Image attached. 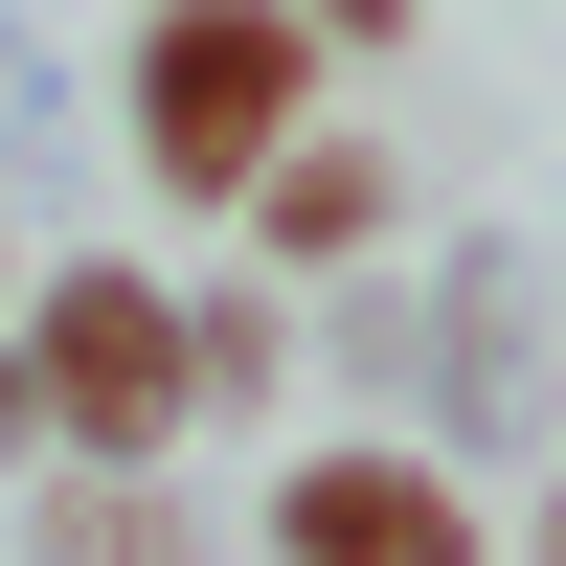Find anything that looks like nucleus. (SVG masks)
I'll return each instance as SVG.
<instances>
[{"label":"nucleus","mask_w":566,"mask_h":566,"mask_svg":"<svg viewBox=\"0 0 566 566\" xmlns=\"http://www.w3.org/2000/svg\"><path fill=\"white\" fill-rule=\"evenodd\" d=\"M0 340H23V386H45V453L69 476H159L205 408H181V295L136 250H69V272H23L0 295Z\"/></svg>","instance_id":"nucleus-1"},{"label":"nucleus","mask_w":566,"mask_h":566,"mask_svg":"<svg viewBox=\"0 0 566 566\" xmlns=\"http://www.w3.org/2000/svg\"><path fill=\"white\" fill-rule=\"evenodd\" d=\"M317 114V45H295V0H159L136 23V181L159 205H250V159Z\"/></svg>","instance_id":"nucleus-2"},{"label":"nucleus","mask_w":566,"mask_h":566,"mask_svg":"<svg viewBox=\"0 0 566 566\" xmlns=\"http://www.w3.org/2000/svg\"><path fill=\"white\" fill-rule=\"evenodd\" d=\"M272 566H476V499H453V453H408V431L272 453Z\"/></svg>","instance_id":"nucleus-3"},{"label":"nucleus","mask_w":566,"mask_h":566,"mask_svg":"<svg viewBox=\"0 0 566 566\" xmlns=\"http://www.w3.org/2000/svg\"><path fill=\"white\" fill-rule=\"evenodd\" d=\"M227 227H250L272 272H363V250H408V159H386V136H340V114H295V136L250 159V205H227Z\"/></svg>","instance_id":"nucleus-4"},{"label":"nucleus","mask_w":566,"mask_h":566,"mask_svg":"<svg viewBox=\"0 0 566 566\" xmlns=\"http://www.w3.org/2000/svg\"><path fill=\"white\" fill-rule=\"evenodd\" d=\"M453 431H476V453H522L544 431V340H522V272H453Z\"/></svg>","instance_id":"nucleus-5"},{"label":"nucleus","mask_w":566,"mask_h":566,"mask_svg":"<svg viewBox=\"0 0 566 566\" xmlns=\"http://www.w3.org/2000/svg\"><path fill=\"white\" fill-rule=\"evenodd\" d=\"M23 566H205V544H181V499H159V476H45Z\"/></svg>","instance_id":"nucleus-6"},{"label":"nucleus","mask_w":566,"mask_h":566,"mask_svg":"<svg viewBox=\"0 0 566 566\" xmlns=\"http://www.w3.org/2000/svg\"><path fill=\"white\" fill-rule=\"evenodd\" d=\"M295 386V317L250 295V272H227V295H181V408H272Z\"/></svg>","instance_id":"nucleus-7"},{"label":"nucleus","mask_w":566,"mask_h":566,"mask_svg":"<svg viewBox=\"0 0 566 566\" xmlns=\"http://www.w3.org/2000/svg\"><path fill=\"white\" fill-rule=\"evenodd\" d=\"M295 45H317V69H363V45H408V0H295Z\"/></svg>","instance_id":"nucleus-8"},{"label":"nucleus","mask_w":566,"mask_h":566,"mask_svg":"<svg viewBox=\"0 0 566 566\" xmlns=\"http://www.w3.org/2000/svg\"><path fill=\"white\" fill-rule=\"evenodd\" d=\"M0 453H45V386H23V340H0Z\"/></svg>","instance_id":"nucleus-9"},{"label":"nucleus","mask_w":566,"mask_h":566,"mask_svg":"<svg viewBox=\"0 0 566 566\" xmlns=\"http://www.w3.org/2000/svg\"><path fill=\"white\" fill-rule=\"evenodd\" d=\"M522 566H566V476H544V522H522Z\"/></svg>","instance_id":"nucleus-10"},{"label":"nucleus","mask_w":566,"mask_h":566,"mask_svg":"<svg viewBox=\"0 0 566 566\" xmlns=\"http://www.w3.org/2000/svg\"><path fill=\"white\" fill-rule=\"evenodd\" d=\"M0 295H23V227H0Z\"/></svg>","instance_id":"nucleus-11"}]
</instances>
